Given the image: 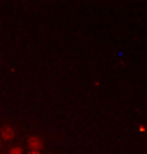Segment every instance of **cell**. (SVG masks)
<instances>
[{"mask_svg":"<svg viewBox=\"0 0 147 154\" xmlns=\"http://www.w3.org/2000/svg\"><path fill=\"white\" fill-rule=\"evenodd\" d=\"M28 145H30V152H41L44 140H41L39 136H30V138H28Z\"/></svg>","mask_w":147,"mask_h":154,"instance_id":"obj_1","label":"cell"},{"mask_svg":"<svg viewBox=\"0 0 147 154\" xmlns=\"http://www.w3.org/2000/svg\"><path fill=\"white\" fill-rule=\"evenodd\" d=\"M0 138H2V140H12L14 138V127L2 124V127H0Z\"/></svg>","mask_w":147,"mask_h":154,"instance_id":"obj_2","label":"cell"},{"mask_svg":"<svg viewBox=\"0 0 147 154\" xmlns=\"http://www.w3.org/2000/svg\"><path fill=\"white\" fill-rule=\"evenodd\" d=\"M9 154H23V149H21V147H12V149H9Z\"/></svg>","mask_w":147,"mask_h":154,"instance_id":"obj_3","label":"cell"}]
</instances>
